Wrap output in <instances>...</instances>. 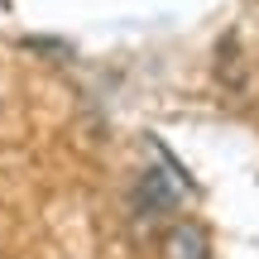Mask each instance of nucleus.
Here are the masks:
<instances>
[{"label":"nucleus","mask_w":259,"mask_h":259,"mask_svg":"<svg viewBox=\"0 0 259 259\" xmlns=\"http://www.w3.org/2000/svg\"><path fill=\"white\" fill-rule=\"evenodd\" d=\"M183 206V183L168 178L163 168H144L135 183V211L139 216H173Z\"/></svg>","instance_id":"f257e3e1"},{"label":"nucleus","mask_w":259,"mask_h":259,"mask_svg":"<svg viewBox=\"0 0 259 259\" xmlns=\"http://www.w3.org/2000/svg\"><path fill=\"white\" fill-rule=\"evenodd\" d=\"M158 254H163V259H211V235H206L202 221L183 216V221H173V226L163 231Z\"/></svg>","instance_id":"f03ea898"}]
</instances>
